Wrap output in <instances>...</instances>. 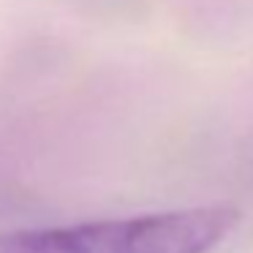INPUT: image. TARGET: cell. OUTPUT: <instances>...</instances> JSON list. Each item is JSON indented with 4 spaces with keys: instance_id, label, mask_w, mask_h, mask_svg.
<instances>
[{
    "instance_id": "1",
    "label": "cell",
    "mask_w": 253,
    "mask_h": 253,
    "mask_svg": "<svg viewBox=\"0 0 253 253\" xmlns=\"http://www.w3.org/2000/svg\"><path fill=\"white\" fill-rule=\"evenodd\" d=\"M229 202L0 231V253H210L240 223Z\"/></svg>"
}]
</instances>
